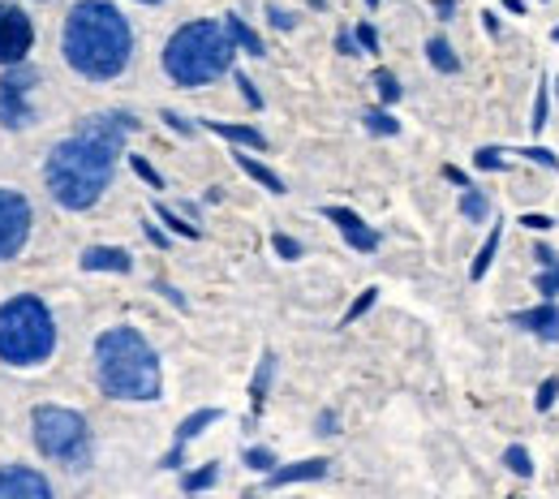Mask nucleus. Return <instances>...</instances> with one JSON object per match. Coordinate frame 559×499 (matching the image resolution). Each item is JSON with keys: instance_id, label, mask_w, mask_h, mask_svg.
I'll return each mask as SVG.
<instances>
[{"instance_id": "15", "label": "nucleus", "mask_w": 559, "mask_h": 499, "mask_svg": "<svg viewBox=\"0 0 559 499\" xmlns=\"http://www.w3.org/2000/svg\"><path fill=\"white\" fill-rule=\"evenodd\" d=\"M224 31H228V39L237 44V52H246V57H267V48H263L259 31H254L241 13H228V17H224Z\"/></svg>"}, {"instance_id": "40", "label": "nucleus", "mask_w": 559, "mask_h": 499, "mask_svg": "<svg viewBox=\"0 0 559 499\" xmlns=\"http://www.w3.org/2000/svg\"><path fill=\"white\" fill-rule=\"evenodd\" d=\"M164 126H168V130H177V134H186V139L194 134V126H190L186 117H177V112H164Z\"/></svg>"}, {"instance_id": "6", "label": "nucleus", "mask_w": 559, "mask_h": 499, "mask_svg": "<svg viewBox=\"0 0 559 499\" xmlns=\"http://www.w3.org/2000/svg\"><path fill=\"white\" fill-rule=\"evenodd\" d=\"M31 439H35V452L44 461L66 465V470H86L95 456L91 423L66 405H35L31 409Z\"/></svg>"}, {"instance_id": "21", "label": "nucleus", "mask_w": 559, "mask_h": 499, "mask_svg": "<svg viewBox=\"0 0 559 499\" xmlns=\"http://www.w3.org/2000/svg\"><path fill=\"white\" fill-rule=\"evenodd\" d=\"M499 237H503V228L495 224V228L487 233V241H483V250H478V259H474V268H469V276H474V281H483V276L490 272V263H495V250H499Z\"/></svg>"}, {"instance_id": "34", "label": "nucleus", "mask_w": 559, "mask_h": 499, "mask_svg": "<svg viewBox=\"0 0 559 499\" xmlns=\"http://www.w3.org/2000/svg\"><path fill=\"white\" fill-rule=\"evenodd\" d=\"M353 39H357V48H361V52H379V35H374V26H370V22H361V26L353 31Z\"/></svg>"}, {"instance_id": "30", "label": "nucleus", "mask_w": 559, "mask_h": 499, "mask_svg": "<svg viewBox=\"0 0 559 499\" xmlns=\"http://www.w3.org/2000/svg\"><path fill=\"white\" fill-rule=\"evenodd\" d=\"M130 168L139 173V177L146 181V186H151V190H164V177H159V173H155V168H151L142 155H130Z\"/></svg>"}, {"instance_id": "7", "label": "nucleus", "mask_w": 559, "mask_h": 499, "mask_svg": "<svg viewBox=\"0 0 559 499\" xmlns=\"http://www.w3.org/2000/svg\"><path fill=\"white\" fill-rule=\"evenodd\" d=\"M35 91H39V70H31L26 61L4 66L0 73V130H31L39 121Z\"/></svg>"}, {"instance_id": "11", "label": "nucleus", "mask_w": 559, "mask_h": 499, "mask_svg": "<svg viewBox=\"0 0 559 499\" xmlns=\"http://www.w3.org/2000/svg\"><path fill=\"white\" fill-rule=\"evenodd\" d=\"M323 215H328V219L341 228V237L349 241L353 250L370 254V250L379 246V233H374V228H370V224H366V219H361L357 212H349V207H323Z\"/></svg>"}, {"instance_id": "12", "label": "nucleus", "mask_w": 559, "mask_h": 499, "mask_svg": "<svg viewBox=\"0 0 559 499\" xmlns=\"http://www.w3.org/2000/svg\"><path fill=\"white\" fill-rule=\"evenodd\" d=\"M78 268L82 272H117V276H126V272H134V254L121 250V246H86Z\"/></svg>"}, {"instance_id": "9", "label": "nucleus", "mask_w": 559, "mask_h": 499, "mask_svg": "<svg viewBox=\"0 0 559 499\" xmlns=\"http://www.w3.org/2000/svg\"><path fill=\"white\" fill-rule=\"evenodd\" d=\"M35 44V22L22 4L0 0V66H22Z\"/></svg>"}, {"instance_id": "29", "label": "nucleus", "mask_w": 559, "mask_h": 499, "mask_svg": "<svg viewBox=\"0 0 559 499\" xmlns=\"http://www.w3.org/2000/svg\"><path fill=\"white\" fill-rule=\"evenodd\" d=\"M374 301H379V288H366V293H361V297L353 301L349 310H345V323H357V319H361V314H366V310H370Z\"/></svg>"}, {"instance_id": "42", "label": "nucleus", "mask_w": 559, "mask_h": 499, "mask_svg": "<svg viewBox=\"0 0 559 499\" xmlns=\"http://www.w3.org/2000/svg\"><path fill=\"white\" fill-rule=\"evenodd\" d=\"M336 52H341V57H357V39H353L349 31L336 35Z\"/></svg>"}, {"instance_id": "28", "label": "nucleus", "mask_w": 559, "mask_h": 499, "mask_svg": "<svg viewBox=\"0 0 559 499\" xmlns=\"http://www.w3.org/2000/svg\"><path fill=\"white\" fill-rule=\"evenodd\" d=\"M246 465H250V470H263V474H267V470L276 465V452H272V448H246Z\"/></svg>"}, {"instance_id": "48", "label": "nucleus", "mask_w": 559, "mask_h": 499, "mask_svg": "<svg viewBox=\"0 0 559 499\" xmlns=\"http://www.w3.org/2000/svg\"><path fill=\"white\" fill-rule=\"evenodd\" d=\"M139 4H159V0H139Z\"/></svg>"}, {"instance_id": "41", "label": "nucleus", "mask_w": 559, "mask_h": 499, "mask_svg": "<svg viewBox=\"0 0 559 499\" xmlns=\"http://www.w3.org/2000/svg\"><path fill=\"white\" fill-rule=\"evenodd\" d=\"M521 224H525V228H534V233H547V228H551V224H556V219H547V215H521Z\"/></svg>"}, {"instance_id": "45", "label": "nucleus", "mask_w": 559, "mask_h": 499, "mask_svg": "<svg viewBox=\"0 0 559 499\" xmlns=\"http://www.w3.org/2000/svg\"><path fill=\"white\" fill-rule=\"evenodd\" d=\"M314 427H319V435H336V414H332V409H323Z\"/></svg>"}, {"instance_id": "13", "label": "nucleus", "mask_w": 559, "mask_h": 499, "mask_svg": "<svg viewBox=\"0 0 559 499\" xmlns=\"http://www.w3.org/2000/svg\"><path fill=\"white\" fill-rule=\"evenodd\" d=\"M512 323L525 328V332H534V336L559 341V306L556 301H543V306H534V310H521V314H512Z\"/></svg>"}, {"instance_id": "36", "label": "nucleus", "mask_w": 559, "mask_h": 499, "mask_svg": "<svg viewBox=\"0 0 559 499\" xmlns=\"http://www.w3.org/2000/svg\"><path fill=\"white\" fill-rule=\"evenodd\" d=\"M538 134H543V126H547V86H538V99H534V121H530Z\"/></svg>"}, {"instance_id": "16", "label": "nucleus", "mask_w": 559, "mask_h": 499, "mask_svg": "<svg viewBox=\"0 0 559 499\" xmlns=\"http://www.w3.org/2000/svg\"><path fill=\"white\" fill-rule=\"evenodd\" d=\"M203 130L228 139V143H241V146H254V151H267V134L254 130V126H228V121H203Z\"/></svg>"}, {"instance_id": "18", "label": "nucleus", "mask_w": 559, "mask_h": 499, "mask_svg": "<svg viewBox=\"0 0 559 499\" xmlns=\"http://www.w3.org/2000/svg\"><path fill=\"white\" fill-rule=\"evenodd\" d=\"M237 164H241V173H246L250 181H259L267 194H284V181H280V177L272 173V168H267V164H259L254 155H237Z\"/></svg>"}, {"instance_id": "17", "label": "nucleus", "mask_w": 559, "mask_h": 499, "mask_svg": "<svg viewBox=\"0 0 559 499\" xmlns=\"http://www.w3.org/2000/svg\"><path fill=\"white\" fill-rule=\"evenodd\" d=\"M272 375H276V357L263 354L259 361V370H254V379H250V423L263 414V405H267V388H272Z\"/></svg>"}, {"instance_id": "31", "label": "nucleus", "mask_w": 559, "mask_h": 499, "mask_svg": "<svg viewBox=\"0 0 559 499\" xmlns=\"http://www.w3.org/2000/svg\"><path fill=\"white\" fill-rule=\"evenodd\" d=\"M474 164H478V168H487V173H503V168H508V159H503L495 146H483V151L474 155Z\"/></svg>"}, {"instance_id": "25", "label": "nucleus", "mask_w": 559, "mask_h": 499, "mask_svg": "<svg viewBox=\"0 0 559 499\" xmlns=\"http://www.w3.org/2000/svg\"><path fill=\"white\" fill-rule=\"evenodd\" d=\"M215 478H219V465H203V470L186 474L181 487H186V491H207V487H215Z\"/></svg>"}, {"instance_id": "44", "label": "nucleus", "mask_w": 559, "mask_h": 499, "mask_svg": "<svg viewBox=\"0 0 559 499\" xmlns=\"http://www.w3.org/2000/svg\"><path fill=\"white\" fill-rule=\"evenodd\" d=\"M155 288H159V293H164V297H168V301H173L177 310H186V297H181V293H177V288H173V285H164V281H155Z\"/></svg>"}, {"instance_id": "23", "label": "nucleus", "mask_w": 559, "mask_h": 499, "mask_svg": "<svg viewBox=\"0 0 559 499\" xmlns=\"http://www.w3.org/2000/svg\"><path fill=\"white\" fill-rule=\"evenodd\" d=\"M487 212H490L487 194L474 190V186H465V194H461V215H465V219H487Z\"/></svg>"}, {"instance_id": "38", "label": "nucleus", "mask_w": 559, "mask_h": 499, "mask_svg": "<svg viewBox=\"0 0 559 499\" xmlns=\"http://www.w3.org/2000/svg\"><path fill=\"white\" fill-rule=\"evenodd\" d=\"M237 86H241V95H246V104H250V108H263V95L254 91V82H250L246 73H237Z\"/></svg>"}, {"instance_id": "46", "label": "nucleus", "mask_w": 559, "mask_h": 499, "mask_svg": "<svg viewBox=\"0 0 559 499\" xmlns=\"http://www.w3.org/2000/svg\"><path fill=\"white\" fill-rule=\"evenodd\" d=\"M443 177H448V181H456V186H469V181H465V173H461V168H443Z\"/></svg>"}, {"instance_id": "3", "label": "nucleus", "mask_w": 559, "mask_h": 499, "mask_svg": "<svg viewBox=\"0 0 559 499\" xmlns=\"http://www.w3.org/2000/svg\"><path fill=\"white\" fill-rule=\"evenodd\" d=\"M95 379L112 401H159V354L139 328L121 323L95 341Z\"/></svg>"}, {"instance_id": "4", "label": "nucleus", "mask_w": 559, "mask_h": 499, "mask_svg": "<svg viewBox=\"0 0 559 499\" xmlns=\"http://www.w3.org/2000/svg\"><path fill=\"white\" fill-rule=\"evenodd\" d=\"M233 57H237V44L228 39L224 22L199 17V22H186L173 31L159 61L177 86H207L219 73L233 70Z\"/></svg>"}, {"instance_id": "35", "label": "nucleus", "mask_w": 559, "mask_h": 499, "mask_svg": "<svg viewBox=\"0 0 559 499\" xmlns=\"http://www.w3.org/2000/svg\"><path fill=\"white\" fill-rule=\"evenodd\" d=\"M556 396H559V379H547V383L538 388V396H534V405H538V409H551V405H556Z\"/></svg>"}, {"instance_id": "1", "label": "nucleus", "mask_w": 559, "mask_h": 499, "mask_svg": "<svg viewBox=\"0 0 559 499\" xmlns=\"http://www.w3.org/2000/svg\"><path fill=\"white\" fill-rule=\"evenodd\" d=\"M134 130H139L134 112H95L70 139L52 146L44 159V186H48L52 203L66 212H91L104 199V190L112 186L117 155Z\"/></svg>"}, {"instance_id": "39", "label": "nucleus", "mask_w": 559, "mask_h": 499, "mask_svg": "<svg viewBox=\"0 0 559 499\" xmlns=\"http://www.w3.org/2000/svg\"><path fill=\"white\" fill-rule=\"evenodd\" d=\"M525 159H534V164H547V168H559V159L551 151H543V146H530V151H521Z\"/></svg>"}, {"instance_id": "8", "label": "nucleus", "mask_w": 559, "mask_h": 499, "mask_svg": "<svg viewBox=\"0 0 559 499\" xmlns=\"http://www.w3.org/2000/svg\"><path fill=\"white\" fill-rule=\"evenodd\" d=\"M31 228H35V212H31V199L13 186H0V263L17 259L31 241Z\"/></svg>"}, {"instance_id": "27", "label": "nucleus", "mask_w": 559, "mask_h": 499, "mask_svg": "<svg viewBox=\"0 0 559 499\" xmlns=\"http://www.w3.org/2000/svg\"><path fill=\"white\" fill-rule=\"evenodd\" d=\"M503 461H508V470H512V474H516V478H530V474H534V461H530V452H525V448H521V443H512V448H508V456H503Z\"/></svg>"}, {"instance_id": "2", "label": "nucleus", "mask_w": 559, "mask_h": 499, "mask_svg": "<svg viewBox=\"0 0 559 499\" xmlns=\"http://www.w3.org/2000/svg\"><path fill=\"white\" fill-rule=\"evenodd\" d=\"M61 57L86 82H112L134 61L130 17L112 0H78L61 26Z\"/></svg>"}, {"instance_id": "33", "label": "nucleus", "mask_w": 559, "mask_h": 499, "mask_svg": "<svg viewBox=\"0 0 559 499\" xmlns=\"http://www.w3.org/2000/svg\"><path fill=\"white\" fill-rule=\"evenodd\" d=\"M272 246H276L280 259H288V263H293V259H301V241H293L288 233H276V237H272Z\"/></svg>"}, {"instance_id": "26", "label": "nucleus", "mask_w": 559, "mask_h": 499, "mask_svg": "<svg viewBox=\"0 0 559 499\" xmlns=\"http://www.w3.org/2000/svg\"><path fill=\"white\" fill-rule=\"evenodd\" d=\"M374 91H379V99H383V104H396V99H401V82H396V73L392 70L374 73Z\"/></svg>"}, {"instance_id": "50", "label": "nucleus", "mask_w": 559, "mask_h": 499, "mask_svg": "<svg viewBox=\"0 0 559 499\" xmlns=\"http://www.w3.org/2000/svg\"><path fill=\"white\" fill-rule=\"evenodd\" d=\"M556 39H559V26H556Z\"/></svg>"}, {"instance_id": "51", "label": "nucleus", "mask_w": 559, "mask_h": 499, "mask_svg": "<svg viewBox=\"0 0 559 499\" xmlns=\"http://www.w3.org/2000/svg\"><path fill=\"white\" fill-rule=\"evenodd\" d=\"M44 4H48V0H44Z\"/></svg>"}, {"instance_id": "47", "label": "nucleus", "mask_w": 559, "mask_h": 499, "mask_svg": "<svg viewBox=\"0 0 559 499\" xmlns=\"http://www.w3.org/2000/svg\"><path fill=\"white\" fill-rule=\"evenodd\" d=\"M435 9H439V17H452V0H435Z\"/></svg>"}, {"instance_id": "19", "label": "nucleus", "mask_w": 559, "mask_h": 499, "mask_svg": "<svg viewBox=\"0 0 559 499\" xmlns=\"http://www.w3.org/2000/svg\"><path fill=\"white\" fill-rule=\"evenodd\" d=\"M426 57H430V66H435L439 73H461V57H456V52H452V44H448V39H439V35H435V39H426Z\"/></svg>"}, {"instance_id": "24", "label": "nucleus", "mask_w": 559, "mask_h": 499, "mask_svg": "<svg viewBox=\"0 0 559 499\" xmlns=\"http://www.w3.org/2000/svg\"><path fill=\"white\" fill-rule=\"evenodd\" d=\"M155 219H159V224H168L177 237H190V241H199V228H194V224H186V219H181L177 212H168L164 203H155Z\"/></svg>"}, {"instance_id": "32", "label": "nucleus", "mask_w": 559, "mask_h": 499, "mask_svg": "<svg viewBox=\"0 0 559 499\" xmlns=\"http://www.w3.org/2000/svg\"><path fill=\"white\" fill-rule=\"evenodd\" d=\"M538 293H543V297H556V293H559V263H543V276H538Z\"/></svg>"}, {"instance_id": "22", "label": "nucleus", "mask_w": 559, "mask_h": 499, "mask_svg": "<svg viewBox=\"0 0 559 499\" xmlns=\"http://www.w3.org/2000/svg\"><path fill=\"white\" fill-rule=\"evenodd\" d=\"M361 121H366V130H370V134H383V139L401 134V121H396L392 112H383V108H370V112H366Z\"/></svg>"}, {"instance_id": "20", "label": "nucleus", "mask_w": 559, "mask_h": 499, "mask_svg": "<svg viewBox=\"0 0 559 499\" xmlns=\"http://www.w3.org/2000/svg\"><path fill=\"white\" fill-rule=\"evenodd\" d=\"M211 423H219V409H199V414H190V418L177 427V448H186L190 439H199Z\"/></svg>"}, {"instance_id": "10", "label": "nucleus", "mask_w": 559, "mask_h": 499, "mask_svg": "<svg viewBox=\"0 0 559 499\" xmlns=\"http://www.w3.org/2000/svg\"><path fill=\"white\" fill-rule=\"evenodd\" d=\"M0 499H52V483L31 465H0Z\"/></svg>"}, {"instance_id": "14", "label": "nucleus", "mask_w": 559, "mask_h": 499, "mask_svg": "<svg viewBox=\"0 0 559 499\" xmlns=\"http://www.w3.org/2000/svg\"><path fill=\"white\" fill-rule=\"evenodd\" d=\"M328 456H310V461H297V465H284V470H272L267 474V487H288V483H314L328 474Z\"/></svg>"}, {"instance_id": "37", "label": "nucleus", "mask_w": 559, "mask_h": 499, "mask_svg": "<svg viewBox=\"0 0 559 499\" xmlns=\"http://www.w3.org/2000/svg\"><path fill=\"white\" fill-rule=\"evenodd\" d=\"M267 17H272V26H276V31H293V26H297V17H293L288 9H280V4L267 9Z\"/></svg>"}, {"instance_id": "49", "label": "nucleus", "mask_w": 559, "mask_h": 499, "mask_svg": "<svg viewBox=\"0 0 559 499\" xmlns=\"http://www.w3.org/2000/svg\"><path fill=\"white\" fill-rule=\"evenodd\" d=\"M366 4H370V9H374V4H379V0H366Z\"/></svg>"}, {"instance_id": "43", "label": "nucleus", "mask_w": 559, "mask_h": 499, "mask_svg": "<svg viewBox=\"0 0 559 499\" xmlns=\"http://www.w3.org/2000/svg\"><path fill=\"white\" fill-rule=\"evenodd\" d=\"M142 233H146V241H151V246H159V250H164V246H168V233H159V228H155V224H151V219H146V224H142Z\"/></svg>"}, {"instance_id": "5", "label": "nucleus", "mask_w": 559, "mask_h": 499, "mask_svg": "<svg viewBox=\"0 0 559 499\" xmlns=\"http://www.w3.org/2000/svg\"><path fill=\"white\" fill-rule=\"evenodd\" d=\"M57 354V319L39 293H13L0 301V361L4 366H44Z\"/></svg>"}]
</instances>
